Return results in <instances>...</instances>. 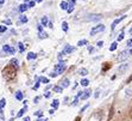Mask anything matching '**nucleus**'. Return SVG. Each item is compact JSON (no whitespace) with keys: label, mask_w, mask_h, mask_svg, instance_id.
<instances>
[{"label":"nucleus","mask_w":132,"mask_h":121,"mask_svg":"<svg viewBox=\"0 0 132 121\" xmlns=\"http://www.w3.org/2000/svg\"><path fill=\"white\" fill-rule=\"evenodd\" d=\"M117 47H118V43H117V42H113V43L111 44V47H110V50H111V52H113V50L117 49Z\"/></svg>","instance_id":"nucleus-17"},{"label":"nucleus","mask_w":132,"mask_h":121,"mask_svg":"<svg viewBox=\"0 0 132 121\" xmlns=\"http://www.w3.org/2000/svg\"><path fill=\"white\" fill-rule=\"evenodd\" d=\"M37 121H48V120H45V119H38Z\"/></svg>","instance_id":"nucleus-49"},{"label":"nucleus","mask_w":132,"mask_h":121,"mask_svg":"<svg viewBox=\"0 0 132 121\" xmlns=\"http://www.w3.org/2000/svg\"><path fill=\"white\" fill-rule=\"evenodd\" d=\"M23 97H24V96H23V92H22V91H17V92H15V98L18 99V101H22Z\"/></svg>","instance_id":"nucleus-15"},{"label":"nucleus","mask_w":132,"mask_h":121,"mask_svg":"<svg viewBox=\"0 0 132 121\" xmlns=\"http://www.w3.org/2000/svg\"><path fill=\"white\" fill-rule=\"evenodd\" d=\"M54 71H55L57 75H61V73H63V72L65 71V65H64V62H60V64L55 65V67H54Z\"/></svg>","instance_id":"nucleus-1"},{"label":"nucleus","mask_w":132,"mask_h":121,"mask_svg":"<svg viewBox=\"0 0 132 121\" xmlns=\"http://www.w3.org/2000/svg\"><path fill=\"white\" fill-rule=\"evenodd\" d=\"M73 10H74V6L68 7V10H67V11H68V13H71V12H73Z\"/></svg>","instance_id":"nucleus-35"},{"label":"nucleus","mask_w":132,"mask_h":121,"mask_svg":"<svg viewBox=\"0 0 132 121\" xmlns=\"http://www.w3.org/2000/svg\"><path fill=\"white\" fill-rule=\"evenodd\" d=\"M38 101H39V97H36V98H35V103H37Z\"/></svg>","instance_id":"nucleus-46"},{"label":"nucleus","mask_w":132,"mask_h":121,"mask_svg":"<svg viewBox=\"0 0 132 121\" xmlns=\"http://www.w3.org/2000/svg\"><path fill=\"white\" fill-rule=\"evenodd\" d=\"M57 76L59 75H57L55 71H52V73H50V77H57Z\"/></svg>","instance_id":"nucleus-36"},{"label":"nucleus","mask_w":132,"mask_h":121,"mask_svg":"<svg viewBox=\"0 0 132 121\" xmlns=\"http://www.w3.org/2000/svg\"><path fill=\"white\" fill-rule=\"evenodd\" d=\"M127 46H129V47H132V38L129 41V42H127Z\"/></svg>","instance_id":"nucleus-40"},{"label":"nucleus","mask_w":132,"mask_h":121,"mask_svg":"<svg viewBox=\"0 0 132 121\" xmlns=\"http://www.w3.org/2000/svg\"><path fill=\"white\" fill-rule=\"evenodd\" d=\"M74 50H75V48H74V47H71V46H69V44H67L62 53H63V54H70V53H73Z\"/></svg>","instance_id":"nucleus-6"},{"label":"nucleus","mask_w":132,"mask_h":121,"mask_svg":"<svg viewBox=\"0 0 132 121\" xmlns=\"http://www.w3.org/2000/svg\"><path fill=\"white\" fill-rule=\"evenodd\" d=\"M68 4L69 3H67V1H62V3L60 4V6H61L62 10H68Z\"/></svg>","instance_id":"nucleus-16"},{"label":"nucleus","mask_w":132,"mask_h":121,"mask_svg":"<svg viewBox=\"0 0 132 121\" xmlns=\"http://www.w3.org/2000/svg\"><path fill=\"white\" fill-rule=\"evenodd\" d=\"M44 96H45V97H46V98H49V97H50V92H46V93H45V95H44Z\"/></svg>","instance_id":"nucleus-42"},{"label":"nucleus","mask_w":132,"mask_h":121,"mask_svg":"<svg viewBox=\"0 0 132 121\" xmlns=\"http://www.w3.org/2000/svg\"><path fill=\"white\" fill-rule=\"evenodd\" d=\"M87 43H88V41H87V40H81V41H79V42H77V46L82 47V46H85V44H87Z\"/></svg>","instance_id":"nucleus-21"},{"label":"nucleus","mask_w":132,"mask_h":121,"mask_svg":"<svg viewBox=\"0 0 132 121\" xmlns=\"http://www.w3.org/2000/svg\"><path fill=\"white\" fill-rule=\"evenodd\" d=\"M4 3H5V0H0V5H4Z\"/></svg>","instance_id":"nucleus-48"},{"label":"nucleus","mask_w":132,"mask_h":121,"mask_svg":"<svg viewBox=\"0 0 132 121\" xmlns=\"http://www.w3.org/2000/svg\"><path fill=\"white\" fill-rule=\"evenodd\" d=\"M3 53L5 54V55H11V54H14L15 53V49L13 48V47H10L9 44H5V46L3 47Z\"/></svg>","instance_id":"nucleus-3"},{"label":"nucleus","mask_w":132,"mask_h":121,"mask_svg":"<svg viewBox=\"0 0 132 121\" xmlns=\"http://www.w3.org/2000/svg\"><path fill=\"white\" fill-rule=\"evenodd\" d=\"M104 30H105V25L104 24H98L90 30V35L94 36L95 34H99V32H101V31H104Z\"/></svg>","instance_id":"nucleus-2"},{"label":"nucleus","mask_w":132,"mask_h":121,"mask_svg":"<svg viewBox=\"0 0 132 121\" xmlns=\"http://www.w3.org/2000/svg\"><path fill=\"white\" fill-rule=\"evenodd\" d=\"M102 44H104V42H102V41H99V42H98V47H102Z\"/></svg>","instance_id":"nucleus-39"},{"label":"nucleus","mask_w":132,"mask_h":121,"mask_svg":"<svg viewBox=\"0 0 132 121\" xmlns=\"http://www.w3.org/2000/svg\"><path fill=\"white\" fill-rule=\"evenodd\" d=\"M127 68H129V64H123V65L119 66V68H118V72H119V73H124V72H125Z\"/></svg>","instance_id":"nucleus-8"},{"label":"nucleus","mask_w":132,"mask_h":121,"mask_svg":"<svg viewBox=\"0 0 132 121\" xmlns=\"http://www.w3.org/2000/svg\"><path fill=\"white\" fill-rule=\"evenodd\" d=\"M5 24H7V25H11V21H10V19H7V21H5Z\"/></svg>","instance_id":"nucleus-41"},{"label":"nucleus","mask_w":132,"mask_h":121,"mask_svg":"<svg viewBox=\"0 0 132 121\" xmlns=\"http://www.w3.org/2000/svg\"><path fill=\"white\" fill-rule=\"evenodd\" d=\"M87 107H88V104H87V106H85V107H83V108L81 109V112H83V110H86V109H87Z\"/></svg>","instance_id":"nucleus-44"},{"label":"nucleus","mask_w":132,"mask_h":121,"mask_svg":"<svg viewBox=\"0 0 132 121\" xmlns=\"http://www.w3.org/2000/svg\"><path fill=\"white\" fill-rule=\"evenodd\" d=\"M39 88V80H38V83H36V85L34 86V89H38Z\"/></svg>","instance_id":"nucleus-38"},{"label":"nucleus","mask_w":132,"mask_h":121,"mask_svg":"<svg viewBox=\"0 0 132 121\" xmlns=\"http://www.w3.org/2000/svg\"><path fill=\"white\" fill-rule=\"evenodd\" d=\"M36 1H37V3H40V1H42V0H36Z\"/></svg>","instance_id":"nucleus-52"},{"label":"nucleus","mask_w":132,"mask_h":121,"mask_svg":"<svg viewBox=\"0 0 132 121\" xmlns=\"http://www.w3.org/2000/svg\"><path fill=\"white\" fill-rule=\"evenodd\" d=\"M88 84H89L88 79H82V80H81V85H82V86H87Z\"/></svg>","instance_id":"nucleus-26"},{"label":"nucleus","mask_w":132,"mask_h":121,"mask_svg":"<svg viewBox=\"0 0 132 121\" xmlns=\"http://www.w3.org/2000/svg\"><path fill=\"white\" fill-rule=\"evenodd\" d=\"M80 75L81 76H87V75H88V71H87L86 68H81V70H80Z\"/></svg>","instance_id":"nucleus-25"},{"label":"nucleus","mask_w":132,"mask_h":121,"mask_svg":"<svg viewBox=\"0 0 132 121\" xmlns=\"http://www.w3.org/2000/svg\"><path fill=\"white\" fill-rule=\"evenodd\" d=\"M35 5H36L35 1H30V3H29V7H35Z\"/></svg>","instance_id":"nucleus-33"},{"label":"nucleus","mask_w":132,"mask_h":121,"mask_svg":"<svg viewBox=\"0 0 132 121\" xmlns=\"http://www.w3.org/2000/svg\"><path fill=\"white\" fill-rule=\"evenodd\" d=\"M131 82H132V76L129 78V79H127V82H126V83H131Z\"/></svg>","instance_id":"nucleus-43"},{"label":"nucleus","mask_w":132,"mask_h":121,"mask_svg":"<svg viewBox=\"0 0 132 121\" xmlns=\"http://www.w3.org/2000/svg\"><path fill=\"white\" fill-rule=\"evenodd\" d=\"M6 25H0V32H5L6 31Z\"/></svg>","instance_id":"nucleus-32"},{"label":"nucleus","mask_w":132,"mask_h":121,"mask_svg":"<svg viewBox=\"0 0 132 121\" xmlns=\"http://www.w3.org/2000/svg\"><path fill=\"white\" fill-rule=\"evenodd\" d=\"M5 104H6V99L1 98V99H0V109H3L4 107H5Z\"/></svg>","instance_id":"nucleus-23"},{"label":"nucleus","mask_w":132,"mask_h":121,"mask_svg":"<svg viewBox=\"0 0 132 121\" xmlns=\"http://www.w3.org/2000/svg\"><path fill=\"white\" fill-rule=\"evenodd\" d=\"M54 92H57V93H61L62 91H63V88L61 86V85H56V86H54Z\"/></svg>","instance_id":"nucleus-12"},{"label":"nucleus","mask_w":132,"mask_h":121,"mask_svg":"<svg viewBox=\"0 0 132 121\" xmlns=\"http://www.w3.org/2000/svg\"><path fill=\"white\" fill-rule=\"evenodd\" d=\"M124 38V32H121V34L119 35V36H118V41H121Z\"/></svg>","instance_id":"nucleus-34"},{"label":"nucleus","mask_w":132,"mask_h":121,"mask_svg":"<svg viewBox=\"0 0 132 121\" xmlns=\"http://www.w3.org/2000/svg\"><path fill=\"white\" fill-rule=\"evenodd\" d=\"M37 58V54L34 53V52H30V53L28 54V60H34Z\"/></svg>","instance_id":"nucleus-14"},{"label":"nucleus","mask_w":132,"mask_h":121,"mask_svg":"<svg viewBox=\"0 0 132 121\" xmlns=\"http://www.w3.org/2000/svg\"><path fill=\"white\" fill-rule=\"evenodd\" d=\"M24 121H30V118H29V116H26V118L24 119Z\"/></svg>","instance_id":"nucleus-47"},{"label":"nucleus","mask_w":132,"mask_h":121,"mask_svg":"<svg viewBox=\"0 0 132 121\" xmlns=\"http://www.w3.org/2000/svg\"><path fill=\"white\" fill-rule=\"evenodd\" d=\"M130 34H131V35H132V28H131V29H130Z\"/></svg>","instance_id":"nucleus-51"},{"label":"nucleus","mask_w":132,"mask_h":121,"mask_svg":"<svg viewBox=\"0 0 132 121\" xmlns=\"http://www.w3.org/2000/svg\"><path fill=\"white\" fill-rule=\"evenodd\" d=\"M62 30L64 31V32H67V31H68V23L67 22L62 23Z\"/></svg>","instance_id":"nucleus-20"},{"label":"nucleus","mask_w":132,"mask_h":121,"mask_svg":"<svg viewBox=\"0 0 132 121\" xmlns=\"http://www.w3.org/2000/svg\"><path fill=\"white\" fill-rule=\"evenodd\" d=\"M60 83H61V86L63 88V89H64V88H68V86H69V79H68V78H64V79H62Z\"/></svg>","instance_id":"nucleus-9"},{"label":"nucleus","mask_w":132,"mask_h":121,"mask_svg":"<svg viewBox=\"0 0 132 121\" xmlns=\"http://www.w3.org/2000/svg\"><path fill=\"white\" fill-rule=\"evenodd\" d=\"M125 18H126V16H121L120 18H117V19H116V21H114L113 23H112V26H111V28H112V29H114V28H116V26H117V24H119V23L121 22L123 19H125Z\"/></svg>","instance_id":"nucleus-7"},{"label":"nucleus","mask_w":132,"mask_h":121,"mask_svg":"<svg viewBox=\"0 0 132 121\" xmlns=\"http://www.w3.org/2000/svg\"><path fill=\"white\" fill-rule=\"evenodd\" d=\"M11 65H12V66H15V67H18V60L13 58V59L11 60Z\"/></svg>","instance_id":"nucleus-24"},{"label":"nucleus","mask_w":132,"mask_h":121,"mask_svg":"<svg viewBox=\"0 0 132 121\" xmlns=\"http://www.w3.org/2000/svg\"><path fill=\"white\" fill-rule=\"evenodd\" d=\"M94 96H95V97H99V91H96V92H95V95H94Z\"/></svg>","instance_id":"nucleus-50"},{"label":"nucleus","mask_w":132,"mask_h":121,"mask_svg":"<svg viewBox=\"0 0 132 121\" xmlns=\"http://www.w3.org/2000/svg\"><path fill=\"white\" fill-rule=\"evenodd\" d=\"M130 54H132V48H131V50H130Z\"/></svg>","instance_id":"nucleus-53"},{"label":"nucleus","mask_w":132,"mask_h":121,"mask_svg":"<svg viewBox=\"0 0 132 121\" xmlns=\"http://www.w3.org/2000/svg\"><path fill=\"white\" fill-rule=\"evenodd\" d=\"M68 3L70 4L71 6H74V5H75V0H69V1H68Z\"/></svg>","instance_id":"nucleus-37"},{"label":"nucleus","mask_w":132,"mask_h":121,"mask_svg":"<svg viewBox=\"0 0 132 121\" xmlns=\"http://www.w3.org/2000/svg\"><path fill=\"white\" fill-rule=\"evenodd\" d=\"M29 9V4H22L20 6H19V12H22V13H24L26 10Z\"/></svg>","instance_id":"nucleus-11"},{"label":"nucleus","mask_w":132,"mask_h":121,"mask_svg":"<svg viewBox=\"0 0 132 121\" xmlns=\"http://www.w3.org/2000/svg\"><path fill=\"white\" fill-rule=\"evenodd\" d=\"M48 37V34H46V32H42V31H40V34H39V38L40 40H42V38H46Z\"/></svg>","instance_id":"nucleus-30"},{"label":"nucleus","mask_w":132,"mask_h":121,"mask_svg":"<svg viewBox=\"0 0 132 121\" xmlns=\"http://www.w3.org/2000/svg\"><path fill=\"white\" fill-rule=\"evenodd\" d=\"M40 24H42V25H46V24H48V17H46V16H44L43 18L40 19Z\"/></svg>","instance_id":"nucleus-18"},{"label":"nucleus","mask_w":132,"mask_h":121,"mask_svg":"<svg viewBox=\"0 0 132 121\" xmlns=\"http://www.w3.org/2000/svg\"><path fill=\"white\" fill-rule=\"evenodd\" d=\"M28 17L26 16H24V15H22V16H19V23H28Z\"/></svg>","instance_id":"nucleus-13"},{"label":"nucleus","mask_w":132,"mask_h":121,"mask_svg":"<svg viewBox=\"0 0 132 121\" xmlns=\"http://www.w3.org/2000/svg\"><path fill=\"white\" fill-rule=\"evenodd\" d=\"M48 26H49V28H52V23L49 22V23H48Z\"/></svg>","instance_id":"nucleus-45"},{"label":"nucleus","mask_w":132,"mask_h":121,"mask_svg":"<svg viewBox=\"0 0 132 121\" xmlns=\"http://www.w3.org/2000/svg\"><path fill=\"white\" fill-rule=\"evenodd\" d=\"M90 92H92V91H90V90L81 91V92H79V95H77V97H80L81 99H87L89 96H90Z\"/></svg>","instance_id":"nucleus-4"},{"label":"nucleus","mask_w":132,"mask_h":121,"mask_svg":"<svg viewBox=\"0 0 132 121\" xmlns=\"http://www.w3.org/2000/svg\"><path fill=\"white\" fill-rule=\"evenodd\" d=\"M39 82H42V83H44V84H48L49 83V79L45 77H42V78H39Z\"/></svg>","instance_id":"nucleus-29"},{"label":"nucleus","mask_w":132,"mask_h":121,"mask_svg":"<svg viewBox=\"0 0 132 121\" xmlns=\"http://www.w3.org/2000/svg\"><path fill=\"white\" fill-rule=\"evenodd\" d=\"M129 52H127V50H124V52H121V53L119 54V55H118V61H125L126 59H127V56H129Z\"/></svg>","instance_id":"nucleus-5"},{"label":"nucleus","mask_w":132,"mask_h":121,"mask_svg":"<svg viewBox=\"0 0 132 121\" xmlns=\"http://www.w3.org/2000/svg\"><path fill=\"white\" fill-rule=\"evenodd\" d=\"M19 52H20V53H24V50H25V48H24V44L22 43V42H19Z\"/></svg>","instance_id":"nucleus-27"},{"label":"nucleus","mask_w":132,"mask_h":121,"mask_svg":"<svg viewBox=\"0 0 132 121\" xmlns=\"http://www.w3.org/2000/svg\"><path fill=\"white\" fill-rule=\"evenodd\" d=\"M101 18V15H90V17H87V21H98Z\"/></svg>","instance_id":"nucleus-10"},{"label":"nucleus","mask_w":132,"mask_h":121,"mask_svg":"<svg viewBox=\"0 0 132 121\" xmlns=\"http://www.w3.org/2000/svg\"><path fill=\"white\" fill-rule=\"evenodd\" d=\"M35 115L38 116V118H42V116H43V112H42V110H38V112L35 113Z\"/></svg>","instance_id":"nucleus-31"},{"label":"nucleus","mask_w":132,"mask_h":121,"mask_svg":"<svg viewBox=\"0 0 132 121\" xmlns=\"http://www.w3.org/2000/svg\"><path fill=\"white\" fill-rule=\"evenodd\" d=\"M125 96L126 97H131L132 96V90L131 89H127V90L125 91Z\"/></svg>","instance_id":"nucleus-28"},{"label":"nucleus","mask_w":132,"mask_h":121,"mask_svg":"<svg viewBox=\"0 0 132 121\" xmlns=\"http://www.w3.org/2000/svg\"><path fill=\"white\" fill-rule=\"evenodd\" d=\"M24 112H26V107H25V108H23V109H20V110H19V113L17 114V116H18V118L23 116V115H24Z\"/></svg>","instance_id":"nucleus-22"},{"label":"nucleus","mask_w":132,"mask_h":121,"mask_svg":"<svg viewBox=\"0 0 132 121\" xmlns=\"http://www.w3.org/2000/svg\"><path fill=\"white\" fill-rule=\"evenodd\" d=\"M51 107L54 109H57V107H59V99H54V102L51 103Z\"/></svg>","instance_id":"nucleus-19"}]
</instances>
